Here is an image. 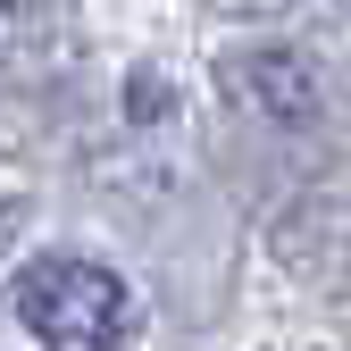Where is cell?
Returning a JSON list of instances; mask_svg holds the SVG:
<instances>
[{"mask_svg": "<svg viewBox=\"0 0 351 351\" xmlns=\"http://www.w3.org/2000/svg\"><path fill=\"white\" fill-rule=\"evenodd\" d=\"M17 318L42 351H117L125 335V285L93 259H42L17 285Z\"/></svg>", "mask_w": 351, "mask_h": 351, "instance_id": "cell-1", "label": "cell"}]
</instances>
